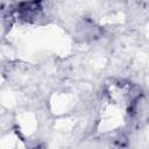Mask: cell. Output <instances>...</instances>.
Wrapping results in <instances>:
<instances>
[{
    "instance_id": "1",
    "label": "cell",
    "mask_w": 149,
    "mask_h": 149,
    "mask_svg": "<svg viewBox=\"0 0 149 149\" xmlns=\"http://www.w3.org/2000/svg\"><path fill=\"white\" fill-rule=\"evenodd\" d=\"M42 12V0H23L14 7L12 15L21 22L34 23L40 19Z\"/></svg>"
}]
</instances>
